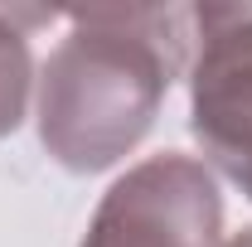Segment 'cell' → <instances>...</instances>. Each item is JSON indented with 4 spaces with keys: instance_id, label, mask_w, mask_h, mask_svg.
Returning a JSON list of instances; mask_svg holds the SVG:
<instances>
[{
    "instance_id": "cell-4",
    "label": "cell",
    "mask_w": 252,
    "mask_h": 247,
    "mask_svg": "<svg viewBox=\"0 0 252 247\" xmlns=\"http://www.w3.org/2000/svg\"><path fill=\"white\" fill-rule=\"evenodd\" d=\"M34 83L39 78H34L30 34L15 25V10H0V141L20 131Z\"/></svg>"
},
{
    "instance_id": "cell-1",
    "label": "cell",
    "mask_w": 252,
    "mask_h": 247,
    "mask_svg": "<svg viewBox=\"0 0 252 247\" xmlns=\"http://www.w3.org/2000/svg\"><path fill=\"white\" fill-rule=\"evenodd\" d=\"M68 39L39 68L34 122L68 175H102L136 151L170 83L194 59V5L68 10Z\"/></svg>"
},
{
    "instance_id": "cell-2",
    "label": "cell",
    "mask_w": 252,
    "mask_h": 247,
    "mask_svg": "<svg viewBox=\"0 0 252 247\" xmlns=\"http://www.w3.org/2000/svg\"><path fill=\"white\" fill-rule=\"evenodd\" d=\"M78 247H223L219 175L185 151L136 160L97 199Z\"/></svg>"
},
{
    "instance_id": "cell-6",
    "label": "cell",
    "mask_w": 252,
    "mask_h": 247,
    "mask_svg": "<svg viewBox=\"0 0 252 247\" xmlns=\"http://www.w3.org/2000/svg\"><path fill=\"white\" fill-rule=\"evenodd\" d=\"M243 194H248V204H252V185H248V189H243Z\"/></svg>"
},
{
    "instance_id": "cell-5",
    "label": "cell",
    "mask_w": 252,
    "mask_h": 247,
    "mask_svg": "<svg viewBox=\"0 0 252 247\" xmlns=\"http://www.w3.org/2000/svg\"><path fill=\"white\" fill-rule=\"evenodd\" d=\"M223 247H252V228H243V233H233V238H223Z\"/></svg>"
},
{
    "instance_id": "cell-3",
    "label": "cell",
    "mask_w": 252,
    "mask_h": 247,
    "mask_svg": "<svg viewBox=\"0 0 252 247\" xmlns=\"http://www.w3.org/2000/svg\"><path fill=\"white\" fill-rule=\"evenodd\" d=\"M189 131L204 165L252 185V5H194Z\"/></svg>"
}]
</instances>
